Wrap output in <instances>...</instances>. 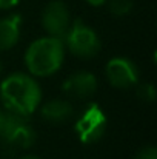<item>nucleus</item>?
I'll return each instance as SVG.
<instances>
[{
  "mask_svg": "<svg viewBox=\"0 0 157 159\" xmlns=\"http://www.w3.org/2000/svg\"><path fill=\"white\" fill-rule=\"evenodd\" d=\"M0 99L8 113L28 117L40 105L42 90L31 76L14 73L0 84Z\"/></svg>",
  "mask_w": 157,
  "mask_h": 159,
  "instance_id": "1",
  "label": "nucleus"
},
{
  "mask_svg": "<svg viewBox=\"0 0 157 159\" xmlns=\"http://www.w3.org/2000/svg\"><path fill=\"white\" fill-rule=\"evenodd\" d=\"M36 141V131L31 124L22 117L6 113L0 127V147L9 153L29 148Z\"/></svg>",
  "mask_w": 157,
  "mask_h": 159,
  "instance_id": "3",
  "label": "nucleus"
},
{
  "mask_svg": "<svg viewBox=\"0 0 157 159\" xmlns=\"http://www.w3.org/2000/svg\"><path fill=\"white\" fill-rule=\"evenodd\" d=\"M63 42H66V47L71 53L82 59H91L100 51L99 36L82 20H76L69 26V31L65 36Z\"/></svg>",
  "mask_w": 157,
  "mask_h": 159,
  "instance_id": "4",
  "label": "nucleus"
},
{
  "mask_svg": "<svg viewBox=\"0 0 157 159\" xmlns=\"http://www.w3.org/2000/svg\"><path fill=\"white\" fill-rule=\"evenodd\" d=\"M20 0H0V9H8V8H12L19 3Z\"/></svg>",
  "mask_w": 157,
  "mask_h": 159,
  "instance_id": "14",
  "label": "nucleus"
},
{
  "mask_svg": "<svg viewBox=\"0 0 157 159\" xmlns=\"http://www.w3.org/2000/svg\"><path fill=\"white\" fill-rule=\"evenodd\" d=\"M137 96L146 102H153L156 99V88L153 84H142L137 88Z\"/></svg>",
  "mask_w": 157,
  "mask_h": 159,
  "instance_id": "12",
  "label": "nucleus"
},
{
  "mask_svg": "<svg viewBox=\"0 0 157 159\" xmlns=\"http://www.w3.org/2000/svg\"><path fill=\"white\" fill-rule=\"evenodd\" d=\"M74 130L82 144L91 145L103 136L106 130V116L97 104H89L79 116Z\"/></svg>",
  "mask_w": 157,
  "mask_h": 159,
  "instance_id": "5",
  "label": "nucleus"
},
{
  "mask_svg": "<svg viewBox=\"0 0 157 159\" xmlns=\"http://www.w3.org/2000/svg\"><path fill=\"white\" fill-rule=\"evenodd\" d=\"M133 0H109L108 8L114 16H126L133 9Z\"/></svg>",
  "mask_w": 157,
  "mask_h": 159,
  "instance_id": "11",
  "label": "nucleus"
},
{
  "mask_svg": "<svg viewBox=\"0 0 157 159\" xmlns=\"http://www.w3.org/2000/svg\"><path fill=\"white\" fill-rule=\"evenodd\" d=\"M65 45L57 37H42L33 42L25 53V65L34 76H51L63 63Z\"/></svg>",
  "mask_w": 157,
  "mask_h": 159,
  "instance_id": "2",
  "label": "nucleus"
},
{
  "mask_svg": "<svg viewBox=\"0 0 157 159\" xmlns=\"http://www.w3.org/2000/svg\"><path fill=\"white\" fill-rule=\"evenodd\" d=\"M20 23L22 17L19 14L0 19V51L11 50L12 47H15L20 37Z\"/></svg>",
  "mask_w": 157,
  "mask_h": 159,
  "instance_id": "9",
  "label": "nucleus"
},
{
  "mask_svg": "<svg viewBox=\"0 0 157 159\" xmlns=\"http://www.w3.org/2000/svg\"><path fill=\"white\" fill-rule=\"evenodd\" d=\"M106 77L116 88H129L139 84V70L126 57H112L106 63Z\"/></svg>",
  "mask_w": 157,
  "mask_h": 159,
  "instance_id": "7",
  "label": "nucleus"
},
{
  "mask_svg": "<svg viewBox=\"0 0 157 159\" xmlns=\"http://www.w3.org/2000/svg\"><path fill=\"white\" fill-rule=\"evenodd\" d=\"M62 90L76 99H88L97 90V79L94 74L86 71H77L66 77L62 85Z\"/></svg>",
  "mask_w": 157,
  "mask_h": 159,
  "instance_id": "8",
  "label": "nucleus"
},
{
  "mask_svg": "<svg viewBox=\"0 0 157 159\" xmlns=\"http://www.w3.org/2000/svg\"><path fill=\"white\" fill-rule=\"evenodd\" d=\"M20 159H40V158H37V156H23V158H20Z\"/></svg>",
  "mask_w": 157,
  "mask_h": 159,
  "instance_id": "17",
  "label": "nucleus"
},
{
  "mask_svg": "<svg viewBox=\"0 0 157 159\" xmlns=\"http://www.w3.org/2000/svg\"><path fill=\"white\" fill-rule=\"evenodd\" d=\"M2 71H3V65H2V62H0V74H2Z\"/></svg>",
  "mask_w": 157,
  "mask_h": 159,
  "instance_id": "18",
  "label": "nucleus"
},
{
  "mask_svg": "<svg viewBox=\"0 0 157 159\" xmlns=\"http://www.w3.org/2000/svg\"><path fill=\"white\" fill-rule=\"evenodd\" d=\"M136 159H157V150L154 147H145L136 155Z\"/></svg>",
  "mask_w": 157,
  "mask_h": 159,
  "instance_id": "13",
  "label": "nucleus"
},
{
  "mask_svg": "<svg viewBox=\"0 0 157 159\" xmlns=\"http://www.w3.org/2000/svg\"><path fill=\"white\" fill-rule=\"evenodd\" d=\"M86 3H89L91 6H102L103 3H106V0H85Z\"/></svg>",
  "mask_w": 157,
  "mask_h": 159,
  "instance_id": "15",
  "label": "nucleus"
},
{
  "mask_svg": "<svg viewBox=\"0 0 157 159\" xmlns=\"http://www.w3.org/2000/svg\"><path fill=\"white\" fill-rule=\"evenodd\" d=\"M40 113H42V117L51 124H63L72 117L74 110H72V105L66 101L52 99L42 105Z\"/></svg>",
  "mask_w": 157,
  "mask_h": 159,
  "instance_id": "10",
  "label": "nucleus"
},
{
  "mask_svg": "<svg viewBox=\"0 0 157 159\" xmlns=\"http://www.w3.org/2000/svg\"><path fill=\"white\" fill-rule=\"evenodd\" d=\"M5 116H6V113L0 111V127H2V124H3V120H5Z\"/></svg>",
  "mask_w": 157,
  "mask_h": 159,
  "instance_id": "16",
  "label": "nucleus"
},
{
  "mask_svg": "<svg viewBox=\"0 0 157 159\" xmlns=\"http://www.w3.org/2000/svg\"><path fill=\"white\" fill-rule=\"evenodd\" d=\"M42 25L51 37L63 40L71 26L69 11L66 5L60 0H54L48 3L42 12Z\"/></svg>",
  "mask_w": 157,
  "mask_h": 159,
  "instance_id": "6",
  "label": "nucleus"
}]
</instances>
